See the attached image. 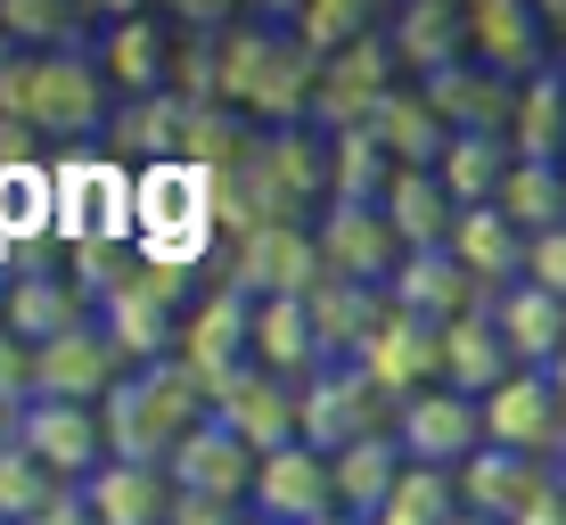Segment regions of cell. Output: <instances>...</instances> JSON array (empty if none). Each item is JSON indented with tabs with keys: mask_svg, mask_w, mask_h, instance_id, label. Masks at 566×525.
<instances>
[{
	"mask_svg": "<svg viewBox=\"0 0 566 525\" xmlns=\"http://www.w3.org/2000/svg\"><path fill=\"white\" fill-rule=\"evenodd\" d=\"M395 157H386L378 132H337L328 140V206H386V189H395Z\"/></svg>",
	"mask_w": 566,
	"mask_h": 525,
	"instance_id": "obj_34",
	"label": "cell"
},
{
	"mask_svg": "<svg viewBox=\"0 0 566 525\" xmlns=\"http://www.w3.org/2000/svg\"><path fill=\"white\" fill-rule=\"evenodd\" d=\"M419 91H427V107L452 124V140H460V132H476V140H510V124H517V83L484 74L476 57H460L452 74H436V83H419Z\"/></svg>",
	"mask_w": 566,
	"mask_h": 525,
	"instance_id": "obj_23",
	"label": "cell"
},
{
	"mask_svg": "<svg viewBox=\"0 0 566 525\" xmlns=\"http://www.w3.org/2000/svg\"><path fill=\"white\" fill-rule=\"evenodd\" d=\"M213 271H222L213 287H230V296H247V304L321 296V287H328V263H321L312 222H271V230H255V239L222 246V263H213Z\"/></svg>",
	"mask_w": 566,
	"mask_h": 525,
	"instance_id": "obj_4",
	"label": "cell"
},
{
	"mask_svg": "<svg viewBox=\"0 0 566 525\" xmlns=\"http://www.w3.org/2000/svg\"><path fill=\"white\" fill-rule=\"evenodd\" d=\"M525 246H534V239H525L501 206H468L452 222V255H460V271L484 287V296H501V287L525 280Z\"/></svg>",
	"mask_w": 566,
	"mask_h": 525,
	"instance_id": "obj_27",
	"label": "cell"
},
{
	"mask_svg": "<svg viewBox=\"0 0 566 525\" xmlns=\"http://www.w3.org/2000/svg\"><path fill=\"white\" fill-rule=\"evenodd\" d=\"M386 517H402V525H452V517H460V484H452V469H402L395 510H386Z\"/></svg>",
	"mask_w": 566,
	"mask_h": 525,
	"instance_id": "obj_42",
	"label": "cell"
},
{
	"mask_svg": "<svg viewBox=\"0 0 566 525\" xmlns=\"http://www.w3.org/2000/svg\"><path fill=\"white\" fill-rule=\"evenodd\" d=\"M395 304H386V287H354V280H328L321 296H312V328H321V354L328 361H354L361 337L378 328Z\"/></svg>",
	"mask_w": 566,
	"mask_h": 525,
	"instance_id": "obj_35",
	"label": "cell"
},
{
	"mask_svg": "<svg viewBox=\"0 0 566 525\" xmlns=\"http://www.w3.org/2000/svg\"><path fill=\"white\" fill-rule=\"evenodd\" d=\"M124 378L132 369L107 354V337L91 321L66 328V337H50V345H33V402H83V411H99Z\"/></svg>",
	"mask_w": 566,
	"mask_h": 525,
	"instance_id": "obj_13",
	"label": "cell"
},
{
	"mask_svg": "<svg viewBox=\"0 0 566 525\" xmlns=\"http://www.w3.org/2000/svg\"><path fill=\"white\" fill-rule=\"evenodd\" d=\"M206 419H213V395H206V378L181 354L156 361V369H132V378L99 402L107 460H132V469H165Z\"/></svg>",
	"mask_w": 566,
	"mask_h": 525,
	"instance_id": "obj_3",
	"label": "cell"
},
{
	"mask_svg": "<svg viewBox=\"0 0 566 525\" xmlns=\"http://www.w3.org/2000/svg\"><path fill=\"white\" fill-rule=\"evenodd\" d=\"M395 443L411 469H468L484 452V402L452 395V386H427L395 411Z\"/></svg>",
	"mask_w": 566,
	"mask_h": 525,
	"instance_id": "obj_9",
	"label": "cell"
},
{
	"mask_svg": "<svg viewBox=\"0 0 566 525\" xmlns=\"http://www.w3.org/2000/svg\"><path fill=\"white\" fill-rule=\"evenodd\" d=\"M402 91V66H395V42H386V25L378 33H361L354 50H337L321 66V91H312V132H361L369 115H378L386 99Z\"/></svg>",
	"mask_w": 566,
	"mask_h": 525,
	"instance_id": "obj_6",
	"label": "cell"
},
{
	"mask_svg": "<svg viewBox=\"0 0 566 525\" xmlns=\"http://www.w3.org/2000/svg\"><path fill=\"white\" fill-rule=\"evenodd\" d=\"M386 304L395 313H411V321H436V328H452V321H468V313H484V287L460 271V255L452 246H427V255H402V271H395V287H386Z\"/></svg>",
	"mask_w": 566,
	"mask_h": 525,
	"instance_id": "obj_21",
	"label": "cell"
},
{
	"mask_svg": "<svg viewBox=\"0 0 566 525\" xmlns=\"http://www.w3.org/2000/svg\"><path fill=\"white\" fill-rule=\"evenodd\" d=\"M525 280L551 287V296L566 304V222H558V230H542V239L525 246Z\"/></svg>",
	"mask_w": 566,
	"mask_h": 525,
	"instance_id": "obj_44",
	"label": "cell"
},
{
	"mask_svg": "<svg viewBox=\"0 0 566 525\" xmlns=\"http://www.w3.org/2000/svg\"><path fill=\"white\" fill-rule=\"evenodd\" d=\"M452 484H460V510H468V517L517 525L542 493H551V469H542V460H525V452H493V443H484L468 469H452Z\"/></svg>",
	"mask_w": 566,
	"mask_h": 525,
	"instance_id": "obj_22",
	"label": "cell"
},
{
	"mask_svg": "<svg viewBox=\"0 0 566 525\" xmlns=\"http://www.w3.org/2000/svg\"><path fill=\"white\" fill-rule=\"evenodd\" d=\"M0 33L17 50H66V42H83V17L66 0H0Z\"/></svg>",
	"mask_w": 566,
	"mask_h": 525,
	"instance_id": "obj_40",
	"label": "cell"
},
{
	"mask_svg": "<svg viewBox=\"0 0 566 525\" xmlns=\"http://www.w3.org/2000/svg\"><path fill=\"white\" fill-rule=\"evenodd\" d=\"M510 148L525 165H566V66L534 74V83H517V124H510Z\"/></svg>",
	"mask_w": 566,
	"mask_h": 525,
	"instance_id": "obj_33",
	"label": "cell"
},
{
	"mask_svg": "<svg viewBox=\"0 0 566 525\" xmlns=\"http://www.w3.org/2000/svg\"><path fill=\"white\" fill-rule=\"evenodd\" d=\"M181 361L206 378V395L230 386L239 369H255V304L230 296V287H206L181 321Z\"/></svg>",
	"mask_w": 566,
	"mask_h": 525,
	"instance_id": "obj_11",
	"label": "cell"
},
{
	"mask_svg": "<svg viewBox=\"0 0 566 525\" xmlns=\"http://www.w3.org/2000/svg\"><path fill=\"white\" fill-rule=\"evenodd\" d=\"M255 369H271V378L304 386L321 378V369H337L321 354V328H312V296H271L255 304Z\"/></svg>",
	"mask_w": 566,
	"mask_h": 525,
	"instance_id": "obj_25",
	"label": "cell"
},
{
	"mask_svg": "<svg viewBox=\"0 0 566 525\" xmlns=\"http://www.w3.org/2000/svg\"><path fill=\"white\" fill-rule=\"evenodd\" d=\"M312 91H321V57H312L280 17H239L222 42V107L247 115L255 132H296L312 124Z\"/></svg>",
	"mask_w": 566,
	"mask_h": 525,
	"instance_id": "obj_1",
	"label": "cell"
},
{
	"mask_svg": "<svg viewBox=\"0 0 566 525\" xmlns=\"http://www.w3.org/2000/svg\"><path fill=\"white\" fill-rule=\"evenodd\" d=\"M354 369L369 378V395H378L386 411H402L411 395H427V386L443 378V328H436V321H411V313H386V321L361 337Z\"/></svg>",
	"mask_w": 566,
	"mask_h": 525,
	"instance_id": "obj_8",
	"label": "cell"
},
{
	"mask_svg": "<svg viewBox=\"0 0 566 525\" xmlns=\"http://www.w3.org/2000/svg\"><path fill=\"white\" fill-rule=\"evenodd\" d=\"M312 239H321L328 280L395 287V271H402V239H395V222H386L378 206H328L321 222H312Z\"/></svg>",
	"mask_w": 566,
	"mask_h": 525,
	"instance_id": "obj_12",
	"label": "cell"
},
{
	"mask_svg": "<svg viewBox=\"0 0 566 525\" xmlns=\"http://www.w3.org/2000/svg\"><path fill=\"white\" fill-rule=\"evenodd\" d=\"M239 525H263V517H239Z\"/></svg>",
	"mask_w": 566,
	"mask_h": 525,
	"instance_id": "obj_53",
	"label": "cell"
},
{
	"mask_svg": "<svg viewBox=\"0 0 566 525\" xmlns=\"http://www.w3.org/2000/svg\"><path fill=\"white\" fill-rule=\"evenodd\" d=\"M501 378H517V361H510V345L493 337V321H484V313H468V321L443 328V378H436V386H452V395L484 402Z\"/></svg>",
	"mask_w": 566,
	"mask_h": 525,
	"instance_id": "obj_32",
	"label": "cell"
},
{
	"mask_svg": "<svg viewBox=\"0 0 566 525\" xmlns=\"http://www.w3.org/2000/svg\"><path fill=\"white\" fill-rule=\"evenodd\" d=\"M25 402H33V345H17L9 328H0V411L17 419Z\"/></svg>",
	"mask_w": 566,
	"mask_h": 525,
	"instance_id": "obj_43",
	"label": "cell"
},
{
	"mask_svg": "<svg viewBox=\"0 0 566 525\" xmlns=\"http://www.w3.org/2000/svg\"><path fill=\"white\" fill-rule=\"evenodd\" d=\"M83 321H91V304H83V287H74L57 263L25 255V263L9 271V296H0V328H9L17 345H50V337H66V328H83Z\"/></svg>",
	"mask_w": 566,
	"mask_h": 525,
	"instance_id": "obj_17",
	"label": "cell"
},
{
	"mask_svg": "<svg viewBox=\"0 0 566 525\" xmlns=\"http://www.w3.org/2000/svg\"><path fill=\"white\" fill-rule=\"evenodd\" d=\"M181 132H189V107L165 91V99L115 107V124H107V148H132V157H148V165H181Z\"/></svg>",
	"mask_w": 566,
	"mask_h": 525,
	"instance_id": "obj_37",
	"label": "cell"
},
{
	"mask_svg": "<svg viewBox=\"0 0 566 525\" xmlns=\"http://www.w3.org/2000/svg\"><path fill=\"white\" fill-rule=\"evenodd\" d=\"M510 165H517V148L510 140H476V132H460L452 148H443V165H436V181L452 189V206H493L501 198V181H510Z\"/></svg>",
	"mask_w": 566,
	"mask_h": 525,
	"instance_id": "obj_36",
	"label": "cell"
},
{
	"mask_svg": "<svg viewBox=\"0 0 566 525\" xmlns=\"http://www.w3.org/2000/svg\"><path fill=\"white\" fill-rule=\"evenodd\" d=\"M172 476V501H213V510H247V493H255V452H247L230 427H198V435L181 443V452L165 460Z\"/></svg>",
	"mask_w": 566,
	"mask_h": 525,
	"instance_id": "obj_16",
	"label": "cell"
},
{
	"mask_svg": "<svg viewBox=\"0 0 566 525\" xmlns=\"http://www.w3.org/2000/svg\"><path fill=\"white\" fill-rule=\"evenodd\" d=\"M551 386H558V402H566V354H558V361H551Z\"/></svg>",
	"mask_w": 566,
	"mask_h": 525,
	"instance_id": "obj_47",
	"label": "cell"
},
{
	"mask_svg": "<svg viewBox=\"0 0 566 525\" xmlns=\"http://www.w3.org/2000/svg\"><path fill=\"white\" fill-rule=\"evenodd\" d=\"M83 510H91V525H172V476L107 460V469L83 484Z\"/></svg>",
	"mask_w": 566,
	"mask_h": 525,
	"instance_id": "obj_28",
	"label": "cell"
},
{
	"mask_svg": "<svg viewBox=\"0 0 566 525\" xmlns=\"http://www.w3.org/2000/svg\"><path fill=\"white\" fill-rule=\"evenodd\" d=\"M468 57L501 83H534L551 66V17L525 0H476L468 9Z\"/></svg>",
	"mask_w": 566,
	"mask_h": 525,
	"instance_id": "obj_14",
	"label": "cell"
},
{
	"mask_svg": "<svg viewBox=\"0 0 566 525\" xmlns=\"http://www.w3.org/2000/svg\"><path fill=\"white\" fill-rule=\"evenodd\" d=\"M25 525H91V510H83V493H57L42 517H25Z\"/></svg>",
	"mask_w": 566,
	"mask_h": 525,
	"instance_id": "obj_46",
	"label": "cell"
},
{
	"mask_svg": "<svg viewBox=\"0 0 566 525\" xmlns=\"http://www.w3.org/2000/svg\"><path fill=\"white\" fill-rule=\"evenodd\" d=\"M172 25H181V33H213V42H222L239 17H230L222 0H181V9H172Z\"/></svg>",
	"mask_w": 566,
	"mask_h": 525,
	"instance_id": "obj_45",
	"label": "cell"
},
{
	"mask_svg": "<svg viewBox=\"0 0 566 525\" xmlns=\"http://www.w3.org/2000/svg\"><path fill=\"white\" fill-rule=\"evenodd\" d=\"M378 525H402V517H378Z\"/></svg>",
	"mask_w": 566,
	"mask_h": 525,
	"instance_id": "obj_52",
	"label": "cell"
},
{
	"mask_svg": "<svg viewBox=\"0 0 566 525\" xmlns=\"http://www.w3.org/2000/svg\"><path fill=\"white\" fill-rule=\"evenodd\" d=\"M386 42H395L402 83H436V74H452L468 57V9H452V0H402L386 17Z\"/></svg>",
	"mask_w": 566,
	"mask_h": 525,
	"instance_id": "obj_20",
	"label": "cell"
},
{
	"mask_svg": "<svg viewBox=\"0 0 566 525\" xmlns=\"http://www.w3.org/2000/svg\"><path fill=\"white\" fill-rule=\"evenodd\" d=\"M247 517H263V525H321V517H337V476H328V460L304 452V443H287V452L255 460Z\"/></svg>",
	"mask_w": 566,
	"mask_h": 525,
	"instance_id": "obj_15",
	"label": "cell"
},
{
	"mask_svg": "<svg viewBox=\"0 0 566 525\" xmlns=\"http://www.w3.org/2000/svg\"><path fill=\"white\" fill-rule=\"evenodd\" d=\"M510 222L525 230V239H542V230H558L566 222V165H510V181H501V198H493Z\"/></svg>",
	"mask_w": 566,
	"mask_h": 525,
	"instance_id": "obj_39",
	"label": "cell"
},
{
	"mask_svg": "<svg viewBox=\"0 0 566 525\" xmlns=\"http://www.w3.org/2000/svg\"><path fill=\"white\" fill-rule=\"evenodd\" d=\"M9 443L33 460V469H50L66 493H83V484L107 469L99 411H83V402H25V411L9 419Z\"/></svg>",
	"mask_w": 566,
	"mask_h": 525,
	"instance_id": "obj_7",
	"label": "cell"
},
{
	"mask_svg": "<svg viewBox=\"0 0 566 525\" xmlns=\"http://www.w3.org/2000/svg\"><path fill=\"white\" fill-rule=\"evenodd\" d=\"M271 17H280V25L296 33V42L321 57V66H328L337 50H354L361 33H378V25H369L378 9H361V0H296V9H271Z\"/></svg>",
	"mask_w": 566,
	"mask_h": 525,
	"instance_id": "obj_38",
	"label": "cell"
},
{
	"mask_svg": "<svg viewBox=\"0 0 566 525\" xmlns=\"http://www.w3.org/2000/svg\"><path fill=\"white\" fill-rule=\"evenodd\" d=\"M484 321H493V337L510 345L517 369H551L566 354V304L551 296V287H534V280L501 287V296L484 304Z\"/></svg>",
	"mask_w": 566,
	"mask_h": 525,
	"instance_id": "obj_24",
	"label": "cell"
},
{
	"mask_svg": "<svg viewBox=\"0 0 566 525\" xmlns=\"http://www.w3.org/2000/svg\"><path fill=\"white\" fill-rule=\"evenodd\" d=\"M386 222H395V239H402V255H427V246H452V222H460V206H452V189L436 181V172H395V189H386Z\"/></svg>",
	"mask_w": 566,
	"mask_h": 525,
	"instance_id": "obj_31",
	"label": "cell"
},
{
	"mask_svg": "<svg viewBox=\"0 0 566 525\" xmlns=\"http://www.w3.org/2000/svg\"><path fill=\"white\" fill-rule=\"evenodd\" d=\"M213 427H230L255 460L287 452L296 443V386L271 378V369H239L230 386H213Z\"/></svg>",
	"mask_w": 566,
	"mask_h": 525,
	"instance_id": "obj_19",
	"label": "cell"
},
{
	"mask_svg": "<svg viewBox=\"0 0 566 525\" xmlns=\"http://www.w3.org/2000/svg\"><path fill=\"white\" fill-rule=\"evenodd\" d=\"M0 115L25 124L33 140H91L115 124V91L99 74V50L66 42V50H17L0 74Z\"/></svg>",
	"mask_w": 566,
	"mask_h": 525,
	"instance_id": "obj_2",
	"label": "cell"
},
{
	"mask_svg": "<svg viewBox=\"0 0 566 525\" xmlns=\"http://www.w3.org/2000/svg\"><path fill=\"white\" fill-rule=\"evenodd\" d=\"M0 443H9V411H0Z\"/></svg>",
	"mask_w": 566,
	"mask_h": 525,
	"instance_id": "obj_49",
	"label": "cell"
},
{
	"mask_svg": "<svg viewBox=\"0 0 566 525\" xmlns=\"http://www.w3.org/2000/svg\"><path fill=\"white\" fill-rule=\"evenodd\" d=\"M321 525H354V517H321Z\"/></svg>",
	"mask_w": 566,
	"mask_h": 525,
	"instance_id": "obj_50",
	"label": "cell"
},
{
	"mask_svg": "<svg viewBox=\"0 0 566 525\" xmlns=\"http://www.w3.org/2000/svg\"><path fill=\"white\" fill-rule=\"evenodd\" d=\"M369 132L386 140V157H395L402 172H436V165H443V148H452V124L427 107V91H419V83H402L395 99L369 115Z\"/></svg>",
	"mask_w": 566,
	"mask_h": 525,
	"instance_id": "obj_30",
	"label": "cell"
},
{
	"mask_svg": "<svg viewBox=\"0 0 566 525\" xmlns=\"http://www.w3.org/2000/svg\"><path fill=\"white\" fill-rule=\"evenodd\" d=\"M99 74H107V91H115V107L165 99V91H172V33L156 25V17L115 9V25L99 33Z\"/></svg>",
	"mask_w": 566,
	"mask_h": 525,
	"instance_id": "obj_18",
	"label": "cell"
},
{
	"mask_svg": "<svg viewBox=\"0 0 566 525\" xmlns=\"http://www.w3.org/2000/svg\"><path fill=\"white\" fill-rule=\"evenodd\" d=\"M484 443L493 452H525V460H551L566 452V402L551 386V369H517L484 395Z\"/></svg>",
	"mask_w": 566,
	"mask_h": 525,
	"instance_id": "obj_10",
	"label": "cell"
},
{
	"mask_svg": "<svg viewBox=\"0 0 566 525\" xmlns=\"http://www.w3.org/2000/svg\"><path fill=\"white\" fill-rule=\"evenodd\" d=\"M132 213H140V239L213 222V172H198V165H148L140 181H132Z\"/></svg>",
	"mask_w": 566,
	"mask_h": 525,
	"instance_id": "obj_29",
	"label": "cell"
},
{
	"mask_svg": "<svg viewBox=\"0 0 566 525\" xmlns=\"http://www.w3.org/2000/svg\"><path fill=\"white\" fill-rule=\"evenodd\" d=\"M386 427H395V411L369 395V378L354 361H337V369H321V378L296 386V443L321 452V460L354 452L361 435H386Z\"/></svg>",
	"mask_w": 566,
	"mask_h": 525,
	"instance_id": "obj_5",
	"label": "cell"
},
{
	"mask_svg": "<svg viewBox=\"0 0 566 525\" xmlns=\"http://www.w3.org/2000/svg\"><path fill=\"white\" fill-rule=\"evenodd\" d=\"M452 525H484V517H468V510H460V517H452Z\"/></svg>",
	"mask_w": 566,
	"mask_h": 525,
	"instance_id": "obj_48",
	"label": "cell"
},
{
	"mask_svg": "<svg viewBox=\"0 0 566 525\" xmlns=\"http://www.w3.org/2000/svg\"><path fill=\"white\" fill-rule=\"evenodd\" d=\"M402 443H395V427L386 435H361L354 452H337L328 460V476H337V517H354V525H378L386 510H395V484H402Z\"/></svg>",
	"mask_w": 566,
	"mask_h": 525,
	"instance_id": "obj_26",
	"label": "cell"
},
{
	"mask_svg": "<svg viewBox=\"0 0 566 525\" xmlns=\"http://www.w3.org/2000/svg\"><path fill=\"white\" fill-rule=\"evenodd\" d=\"M0 296H9V271H0Z\"/></svg>",
	"mask_w": 566,
	"mask_h": 525,
	"instance_id": "obj_51",
	"label": "cell"
},
{
	"mask_svg": "<svg viewBox=\"0 0 566 525\" xmlns=\"http://www.w3.org/2000/svg\"><path fill=\"white\" fill-rule=\"evenodd\" d=\"M57 493H66V484H57L50 469H33V460L17 452V443H0V525H25V517H42Z\"/></svg>",
	"mask_w": 566,
	"mask_h": 525,
	"instance_id": "obj_41",
	"label": "cell"
}]
</instances>
